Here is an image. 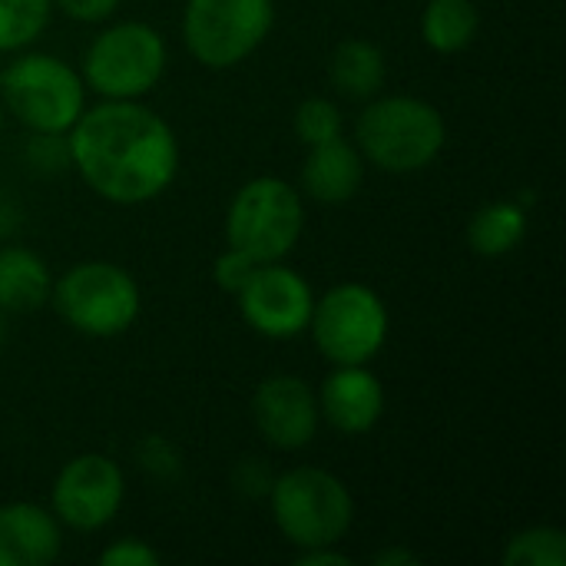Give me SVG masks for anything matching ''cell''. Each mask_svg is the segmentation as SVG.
Listing matches in <instances>:
<instances>
[{"label": "cell", "mask_w": 566, "mask_h": 566, "mask_svg": "<svg viewBox=\"0 0 566 566\" xmlns=\"http://www.w3.org/2000/svg\"><path fill=\"white\" fill-rule=\"evenodd\" d=\"M53 0H0V53L27 50L50 23Z\"/></svg>", "instance_id": "20"}, {"label": "cell", "mask_w": 566, "mask_h": 566, "mask_svg": "<svg viewBox=\"0 0 566 566\" xmlns=\"http://www.w3.org/2000/svg\"><path fill=\"white\" fill-rule=\"evenodd\" d=\"M504 566H566V534L560 527H527L507 537Z\"/></svg>", "instance_id": "21"}, {"label": "cell", "mask_w": 566, "mask_h": 566, "mask_svg": "<svg viewBox=\"0 0 566 566\" xmlns=\"http://www.w3.org/2000/svg\"><path fill=\"white\" fill-rule=\"evenodd\" d=\"M86 93L80 70L53 53H20L0 73L3 109L30 133L66 136L86 109Z\"/></svg>", "instance_id": "6"}, {"label": "cell", "mask_w": 566, "mask_h": 566, "mask_svg": "<svg viewBox=\"0 0 566 566\" xmlns=\"http://www.w3.org/2000/svg\"><path fill=\"white\" fill-rule=\"evenodd\" d=\"M166 66L169 46L153 23L116 20L90 40L80 76L99 99H143L159 86Z\"/></svg>", "instance_id": "4"}, {"label": "cell", "mask_w": 566, "mask_h": 566, "mask_svg": "<svg viewBox=\"0 0 566 566\" xmlns=\"http://www.w3.org/2000/svg\"><path fill=\"white\" fill-rule=\"evenodd\" d=\"M275 474L269 471V464L262 458H245L239 461V468L232 471V488L242 494V497H269V488H272Z\"/></svg>", "instance_id": "27"}, {"label": "cell", "mask_w": 566, "mask_h": 566, "mask_svg": "<svg viewBox=\"0 0 566 566\" xmlns=\"http://www.w3.org/2000/svg\"><path fill=\"white\" fill-rule=\"evenodd\" d=\"M53 7L76 23H103L116 13L119 0H53Z\"/></svg>", "instance_id": "28"}, {"label": "cell", "mask_w": 566, "mask_h": 566, "mask_svg": "<svg viewBox=\"0 0 566 566\" xmlns=\"http://www.w3.org/2000/svg\"><path fill=\"white\" fill-rule=\"evenodd\" d=\"M182 43L206 70L245 63L275 27V0H186Z\"/></svg>", "instance_id": "9"}, {"label": "cell", "mask_w": 566, "mask_h": 566, "mask_svg": "<svg viewBox=\"0 0 566 566\" xmlns=\"http://www.w3.org/2000/svg\"><path fill=\"white\" fill-rule=\"evenodd\" d=\"M136 461L146 474H153L156 481H176L182 471V458L179 451L163 438V434H149L139 441L136 448Z\"/></svg>", "instance_id": "24"}, {"label": "cell", "mask_w": 566, "mask_h": 566, "mask_svg": "<svg viewBox=\"0 0 566 566\" xmlns=\"http://www.w3.org/2000/svg\"><path fill=\"white\" fill-rule=\"evenodd\" d=\"M252 421L275 451H302L322 424L318 398L298 375H272L252 391Z\"/></svg>", "instance_id": "12"}, {"label": "cell", "mask_w": 566, "mask_h": 566, "mask_svg": "<svg viewBox=\"0 0 566 566\" xmlns=\"http://www.w3.org/2000/svg\"><path fill=\"white\" fill-rule=\"evenodd\" d=\"M232 298L242 322L269 342H292L308 332L315 292L305 275L285 262H259Z\"/></svg>", "instance_id": "11"}, {"label": "cell", "mask_w": 566, "mask_h": 566, "mask_svg": "<svg viewBox=\"0 0 566 566\" xmlns=\"http://www.w3.org/2000/svg\"><path fill=\"white\" fill-rule=\"evenodd\" d=\"M259 262H252L245 252H239V249H226L219 259H216V265H212V279H216V285L222 289V292H229V295H235L245 282H249V275H252V269H255Z\"/></svg>", "instance_id": "26"}, {"label": "cell", "mask_w": 566, "mask_h": 566, "mask_svg": "<svg viewBox=\"0 0 566 566\" xmlns=\"http://www.w3.org/2000/svg\"><path fill=\"white\" fill-rule=\"evenodd\" d=\"M292 129L298 136V143L305 146H318L328 139L345 136V113L335 99L328 96H308L295 106L292 113Z\"/></svg>", "instance_id": "22"}, {"label": "cell", "mask_w": 566, "mask_h": 566, "mask_svg": "<svg viewBox=\"0 0 566 566\" xmlns=\"http://www.w3.org/2000/svg\"><path fill=\"white\" fill-rule=\"evenodd\" d=\"M23 159L33 172L40 176H56L60 169L70 166V146H66V136L60 133H30L27 139V149H23Z\"/></svg>", "instance_id": "23"}, {"label": "cell", "mask_w": 566, "mask_h": 566, "mask_svg": "<svg viewBox=\"0 0 566 566\" xmlns=\"http://www.w3.org/2000/svg\"><path fill=\"white\" fill-rule=\"evenodd\" d=\"M365 182V159L345 136L308 146L302 163V189L322 206H345Z\"/></svg>", "instance_id": "15"}, {"label": "cell", "mask_w": 566, "mask_h": 566, "mask_svg": "<svg viewBox=\"0 0 566 566\" xmlns=\"http://www.w3.org/2000/svg\"><path fill=\"white\" fill-rule=\"evenodd\" d=\"M159 551H153L139 537H119L109 547H103L99 564L103 566H159Z\"/></svg>", "instance_id": "25"}, {"label": "cell", "mask_w": 566, "mask_h": 566, "mask_svg": "<svg viewBox=\"0 0 566 566\" xmlns=\"http://www.w3.org/2000/svg\"><path fill=\"white\" fill-rule=\"evenodd\" d=\"M123 501H126L123 468L99 451L70 458L50 488L53 517L60 521V527L76 534H96L109 527Z\"/></svg>", "instance_id": "10"}, {"label": "cell", "mask_w": 566, "mask_h": 566, "mask_svg": "<svg viewBox=\"0 0 566 566\" xmlns=\"http://www.w3.org/2000/svg\"><path fill=\"white\" fill-rule=\"evenodd\" d=\"M269 511L279 534L295 547H335L355 524V497L348 484L325 468H292L275 474Z\"/></svg>", "instance_id": "3"}, {"label": "cell", "mask_w": 566, "mask_h": 566, "mask_svg": "<svg viewBox=\"0 0 566 566\" xmlns=\"http://www.w3.org/2000/svg\"><path fill=\"white\" fill-rule=\"evenodd\" d=\"M63 554V527L33 501L0 504V566H50Z\"/></svg>", "instance_id": "14"}, {"label": "cell", "mask_w": 566, "mask_h": 566, "mask_svg": "<svg viewBox=\"0 0 566 566\" xmlns=\"http://www.w3.org/2000/svg\"><path fill=\"white\" fill-rule=\"evenodd\" d=\"M298 566H348V554L335 551V547H308V551H298L295 557Z\"/></svg>", "instance_id": "29"}, {"label": "cell", "mask_w": 566, "mask_h": 566, "mask_svg": "<svg viewBox=\"0 0 566 566\" xmlns=\"http://www.w3.org/2000/svg\"><path fill=\"white\" fill-rule=\"evenodd\" d=\"M53 272L27 245H0V312L30 315L50 305Z\"/></svg>", "instance_id": "16"}, {"label": "cell", "mask_w": 566, "mask_h": 566, "mask_svg": "<svg viewBox=\"0 0 566 566\" xmlns=\"http://www.w3.org/2000/svg\"><path fill=\"white\" fill-rule=\"evenodd\" d=\"M388 305L361 282H342L312 305L308 335L328 365H371L388 342Z\"/></svg>", "instance_id": "8"}, {"label": "cell", "mask_w": 566, "mask_h": 566, "mask_svg": "<svg viewBox=\"0 0 566 566\" xmlns=\"http://www.w3.org/2000/svg\"><path fill=\"white\" fill-rule=\"evenodd\" d=\"M50 305L86 338H116L129 332L143 312V289L136 275L116 262H76L53 279Z\"/></svg>", "instance_id": "5"}, {"label": "cell", "mask_w": 566, "mask_h": 566, "mask_svg": "<svg viewBox=\"0 0 566 566\" xmlns=\"http://www.w3.org/2000/svg\"><path fill=\"white\" fill-rule=\"evenodd\" d=\"M70 169L113 206L159 199L179 172L172 126L143 99H99L66 133Z\"/></svg>", "instance_id": "1"}, {"label": "cell", "mask_w": 566, "mask_h": 566, "mask_svg": "<svg viewBox=\"0 0 566 566\" xmlns=\"http://www.w3.org/2000/svg\"><path fill=\"white\" fill-rule=\"evenodd\" d=\"M3 119H7V109H3V99H0V136H3Z\"/></svg>", "instance_id": "33"}, {"label": "cell", "mask_w": 566, "mask_h": 566, "mask_svg": "<svg viewBox=\"0 0 566 566\" xmlns=\"http://www.w3.org/2000/svg\"><path fill=\"white\" fill-rule=\"evenodd\" d=\"M448 143L441 109L421 96L378 93L355 119V146L365 163L381 172L408 176L428 169Z\"/></svg>", "instance_id": "2"}, {"label": "cell", "mask_w": 566, "mask_h": 566, "mask_svg": "<svg viewBox=\"0 0 566 566\" xmlns=\"http://www.w3.org/2000/svg\"><path fill=\"white\" fill-rule=\"evenodd\" d=\"M481 33V10L474 0H428L421 13V40L441 56L468 50Z\"/></svg>", "instance_id": "19"}, {"label": "cell", "mask_w": 566, "mask_h": 566, "mask_svg": "<svg viewBox=\"0 0 566 566\" xmlns=\"http://www.w3.org/2000/svg\"><path fill=\"white\" fill-rule=\"evenodd\" d=\"M527 235V209L521 199H494L481 206L468 222V245L481 259L511 255Z\"/></svg>", "instance_id": "18"}, {"label": "cell", "mask_w": 566, "mask_h": 566, "mask_svg": "<svg viewBox=\"0 0 566 566\" xmlns=\"http://www.w3.org/2000/svg\"><path fill=\"white\" fill-rule=\"evenodd\" d=\"M315 398L322 421H328L345 438L375 431L385 415V388L368 365H335Z\"/></svg>", "instance_id": "13"}, {"label": "cell", "mask_w": 566, "mask_h": 566, "mask_svg": "<svg viewBox=\"0 0 566 566\" xmlns=\"http://www.w3.org/2000/svg\"><path fill=\"white\" fill-rule=\"evenodd\" d=\"M17 229H20V206L7 192H0V239L13 235Z\"/></svg>", "instance_id": "30"}, {"label": "cell", "mask_w": 566, "mask_h": 566, "mask_svg": "<svg viewBox=\"0 0 566 566\" xmlns=\"http://www.w3.org/2000/svg\"><path fill=\"white\" fill-rule=\"evenodd\" d=\"M375 564L378 566H418L421 564V557L418 554H411L408 547H388V551H381V554H375Z\"/></svg>", "instance_id": "31"}, {"label": "cell", "mask_w": 566, "mask_h": 566, "mask_svg": "<svg viewBox=\"0 0 566 566\" xmlns=\"http://www.w3.org/2000/svg\"><path fill=\"white\" fill-rule=\"evenodd\" d=\"M3 338H7V315L0 312V345H3Z\"/></svg>", "instance_id": "32"}, {"label": "cell", "mask_w": 566, "mask_h": 566, "mask_svg": "<svg viewBox=\"0 0 566 566\" xmlns=\"http://www.w3.org/2000/svg\"><path fill=\"white\" fill-rule=\"evenodd\" d=\"M328 80L345 99L368 103L385 90L388 80V60L385 50L368 36H348L332 50L328 60Z\"/></svg>", "instance_id": "17"}, {"label": "cell", "mask_w": 566, "mask_h": 566, "mask_svg": "<svg viewBox=\"0 0 566 566\" xmlns=\"http://www.w3.org/2000/svg\"><path fill=\"white\" fill-rule=\"evenodd\" d=\"M305 232L302 192L279 176H255L226 209V245L252 262H285Z\"/></svg>", "instance_id": "7"}]
</instances>
